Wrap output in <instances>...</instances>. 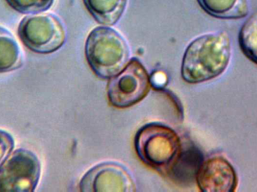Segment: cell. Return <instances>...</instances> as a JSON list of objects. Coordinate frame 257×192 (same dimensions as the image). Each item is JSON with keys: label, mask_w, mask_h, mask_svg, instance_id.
Instances as JSON below:
<instances>
[{"label": "cell", "mask_w": 257, "mask_h": 192, "mask_svg": "<svg viewBox=\"0 0 257 192\" xmlns=\"http://www.w3.org/2000/svg\"><path fill=\"white\" fill-rule=\"evenodd\" d=\"M18 33L27 48L40 54L58 51L66 39L63 23L52 14H37L25 17L20 23Z\"/></svg>", "instance_id": "cell-4"}, {"label": "cell", "mask_w": 257, "mask_h": 192, "mask_svg": "<svg viewBox=\"0 0 257 192\" xmlns=\"http://www.w3.org/2000/svg\"><path fill=\"white\" fill-rule=\"evenodd\" d=\"M202 10L219 19L245 18L249 12L247 0H196Z\"/></svg>", "instance_id": "cell-9"}, {"label": "cell", "mask_w": 257, "mask_h": 192, "mask_svg": "<svg viewBox=\"0 0 257 192\" xmlns=\"http://www.w3.org/2000/svg\"><path fill=\"white\" fill-rule=\"evenodd\" d=\"M84 192H133L136 184L128 170L116 163H102L89 170L80 182Z\"/></svg>", "instance_id": "cell-7"}, {"label": "cell", "mask_w": 257, "mask_h": 192, "mask_svg": "<svg viewBox=\"0 0 257 192\" xmlns=\"http://www.w3.org/2000/svg\"><path fill=\"white\" fill-rule=\"evenodd\" d=\"M196 181L199 189L205 192H233L238 187V176L233 166L219 155L202 162Z\"/></svg>", "instance_id": "cell-8"}, {"label": "cell", "mask_w": 257, "mask_h": 192, "mask_svg": "<svg viewBox=\"0 0 257 192\" xmlns=\"http://www.w3.org/2000/svg\"><path fill=\"white\" fill-rule=\"evenodd\" d=\"M238 42L244 56L257 65V13L251 15L243 24Z\"/></svg>", "instance_id": "cell-12"}, {"label": "cell", "mask_w": 257, "mask_h": 192, "mask_svg": "<svg viewBox=\"0 0 257 192\" xmlns=\"http://www.w3.org/2000/svg\"><path fill=\"white\" fill-rule=\"evenodd\" d=\"M230 57L231 43L226 33L200 36L189 45L184 53L183 79L192 84L214 79L226 70Z\"/></svg>", "instance_id": "cell-1"}, {"label": "cell", "mask_w": 257, "mask_h": 192, "mask_svg": "<svg viewBox=\"0 0 257 192\" xmlns=\"http://www.w3.org/2000/svg\"><path fill=\"white\" fill-rule=\"evenodd\" d=\"M128 0H83L93 18L104 26H113L121 18Z\"/></svg>", "instance_id": "cell-10"}, {"label": "cell", "mask_w": 257, "mask_h": 192, "mask_svg": "<svg viewBox=\"0 0 257 192\" xmlns=\"http://www.w3.org/2000/svg\"><path fill=\"white\" fill-rule=\"evenodd\" d=\"M12 9L24 15H37L46 12L54 5V0H6Z\"/></svg>", "instance_id": "cell-13"}, {"label": "cell", "mask_w": 257, "mask_h": 192, "mask_svg": "<svg viewBox=\"0 0 257 192\" xmlns=\"http://www.w3.org/2000/svg\"><path fill=\"white\" fill-rule=\"evenodd\" d=\"M40 176L41 163L36 154L16 149L0 164V191H34Z\"/></svg>", "instance_id": "cell-5"}, {"label": "cell", "mask_w": 257, "mask_h": 192, "mask_svg": "<svg viewBox=\"0 0 257 192\" xmlns=\"http://www.w3.org/2000/svg\"><path fill=\"white\" fill-rule=\"evenodd\" d=\"M151 90V80L138 59L128 62L123 70L108 83V97L111 105L127 108L142 101Z\"/></svg>", "instance_id": "cell-6"}, {"label": "cell", "mask_w": 257, "mask_h": 192, "mask_svg": "<svg viewBox=\"0 0 257 192\" xmlns=\"http://www.w3.org/2000/svg\"><path fill=\"white\" fill-rule=\"evenodd\" d=\"M23 64V53L15 36L0 26V73L12 72Z\"/></svg>", "instance_id": "cell-11"}, {"label": "cell", "mask_w": 257, "mask_h": 192, "mask_svg": "<svg viewBox=\"0 0 257 192\" xmlns=\"http://www.w3.org/2000/svg\"><path fill=\"white\" fill-rule=\"evenodd\" d=\"M85 54L94 73L104 79H109L126 66L130 49L120 33L104 26L90 32L86 41Z\"/></svg>", "instance_id": "cell-3"}, {"label": "cell", "mask_w": 257, "mask_h": 192, "mask_svg": "<svg viewBox=\"0 0 257 192\" xmlns=\"http://www.w3.org/2000/svg\"><path fill=\"white\" fill-rule=\"evenodd\" d=\"M15 144L12 134L0 129V164L13 152Z\"/></svg>", "instance_id": "cell-14"}, {"label": "cell", "mask_w": 257, "mask_h": 192, "mask_svg": "<svg viewBox=\"0 0 257 192\" xmlns=\"http://www.w3.org/2000/svg\"><path fill=\"white\" fill-rule=\"evenodd\" d=\"M135 147L140 159L163 174L175 170L183 154L182 142L175 130L163 124L144 125L135 137Z\"/></svg>", "instance_id": "cell-2"}]
</instances>
